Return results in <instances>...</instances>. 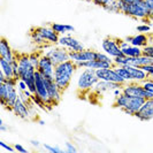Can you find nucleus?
I'll use <instances>...</instances> for the list:
<instances>
[{
  "mask_svg": "<svg viewBox=\"0 0 153 153\" xmlns=\"http://www.w3.org/2000/svg\"><path fill=\"white\" fill-rule=\"evenodd\" d=\"M76 63L73 60H67L65 62H61L59 65L55 66L54 69V81L56 85L59 86V89L62 92L66 91L69 88V85L71 83L73 76L77 70Z\"/></svg>",
  "mask_w": 153,
  "mask_h": 153,
  "instance_id": "nucleus-1",
  "label": "nucleus"
},
{
  "mask_svg": "<svg viewBox=\"0 0 153 153\" xmlns=\"http://www.w3.org/2000/svg\"><path fill=\"white\" fill-rule=\"evenodd\" d=\"M119 6H120V13L135 19L145 20L149 19L150 15V9L146 5L145 0H138L136 2H126L122 0H119Z\"/></svg>",
  "mask_w": 153,
  "mask_h": 153,
  "instance_id": "nucleus-2",
  "label": "nucleus"
},
{
  "mask_svg": "<svg viewBox=\"0 0 153 153\" xmlns=\"http://www.w3.org/2000/svg\"><path fill=\"white\" fill-rule=\"evenodd\" d=\"M99 78L96 75V69L84 68L77 76V89L79 91H89L92 90Z\"/></svg>",
  "mask_w": 153,
  "mask_h": 153,
  "instance_id": "nucleus-3",
  "label": "nucleus"
},
{
  "mask_svg": "<svg viewBox=\"0 0 153 153\" xmlns=\"http://www.w3.org/2000/svg\"><path fill=\"white\" fill-rule=\"evenodd\" d=\"M44 55L48 56L54 65H59L61 62H65L67 60H70L69 58V51L67 48L62 47V46L58 45H52V46H47V47H44V52H43Z\"/></svg>",
  "mask_w": 153,
  "mask_h": 153,
  "instance_id": "nucleus-4",
  "label": "nucleus"
},
{
  "mask_svg": "<svg viewBox=\"0 0 153 153\" xmlns=\"http://www.w3.org/2000/svg\"><path fill=\"white\" fill-rule=\"evenodd\" d=\"M122 92L128 97H143L145 99H153V93L144 89L142 83L138 82H127L122 86Z\"/></svg>",
  "mask_w": 153,
  "mask_h": 153,
  "instance_id": "nucleus-5",
  "label": "nucleus"
},
{
  "mask_svg": "<svg viewBox=\"0 0 153 153\" xmlns=\"http://www.w3.org/2000/svg\"><path fill=\"white\" fill-rule=\"evenodd\" d=\"M19 60V76L23 81H27L35 76L37 68L31 63L30 58L28 54H20L17 55Z\"/></svg>",
  "mask_w": 153,
  "mask_h": 153,
  "instance_id": "nucleus-6",
  "label": "nucleus"
},
{
  "mask_svg": "<svg viewBox=\"0 0 153 153\" xmlns=\"http://www.w3.org/2000/svg\"><path fill=\"white\" fill-rule=\"evenodd\" d=\"M101 47L104 50L105 53H107L109 56H112L114 59L115 56H120L123 55L122 50L120 48V46L117 44L116 38H112V37H106L101 40Z\"/></svg>",
  "mask_w": 153,
  "mask_h": 153,
  "instance_id": "nucleus-7",
  "label": "nucleus"
},
{
  "mask_svg": "<svg viewBox=\"0 0 153 153\" xmlns=\"http://www.w3.org/2000/svg\"><path fill=\"white\" fill-rule=\"evenodd\" d=\"M96 75L99 79L102 81H109V82H117V83H121L124 84L127 83L122 77L120 76L113 67H109V68H102V69H96Z\"/></svg>",
  "mask_w": 153,
  "mask_h": 153,
  "instance_id": "nucleus-8",
  "label": "nucleus"
},
{
  "mask_svg": "<svg viewBox=\"0 0 153 153\" xmlns=\"http://www.w3.org/2000/svg\"><path fill=\"white\" fill-rule=\"evenodd\" d=\"M54 69H55V65L52 62V60L43 54L39 59L37 70L46 78H54Z\"/></svg>",
  "mask_w": 153,
  "mask_h": 153,
  "instance_id": "nucleus-9",
  "label": "nucleus"
},
{
  "mask_svg": "<svg viewBox=\"0 0 153 153\" xmlns=\"http://www.w3.org/2000/svg\"><path fill=\"white\" fill-rule=\"evenodd\" d=\"M58 45L67 48L68 51H82V50H84V45L78 39L74 38L70 35H67V36L61 35L60 38H59Z\"/></svg>",
  "mask_w": 153,
  "mask_h": 153,
  "instance_id": "nucleus-10",
  "label": "nucleus"
},
{
  "mask_svg": "<svg viewBox=\"0 0 153 153\" xmlns=\"http://www.w3.org/2000/svg\"><path fill=\"white\" fill-rule=\"evenodd\" d=\"M145 100L146 99L143 98V97H129L128 104L122 108V111L126 114L135 116V114L142 108L143 104L145 102Z\"/></svg>",
  "mask_w": 153,
  "mask_h": 153,
  "instance_id": "nucleus-11",
  "label": "nucleus"
},
{
  "mask_svg": "<svg viewBox=\"0 0 153 153\" xmlns=\"http://www.w3.org/2000/svg\"><path fill=\"white\" fill-rule=\"evenodd\" d=\"M46 86H47V90H48L51 104L52 105H56L61 100L62 91L59 89V86L56 85L54 78H46Z\"/></svg>",
  "mask_w": 153,
  "mask_h": 153,
  "instance_id": "nucleus-12",
  "label": "nucleus"
},
{
  "mask_svg": "<svg viewBox=\"0 0 153 153\" xmlns=\"http://www.w3.org/2000/svg\"><path fill=\"white\" fill-rule=\"evenodd\" d=\"M96 53L97 51L85 50V48L82 51H69V58L74 62L90 61V60H96Z\"/></svg>",
  "mask_w": 153,
  "mask_h": 153,
  "instance_id": "nucleus-13",
  "label": "nucleus"
},
{
  "mask_svg": "<svg viewBox=\"0 0 153 153\" xmlns=\"http://www.w3.org/2000/svg\"><path fill=\"white\" fill-rule=\"evenodd\" d=\"M123 84L121 83H117V82H109V81H102L99 79L96 85L93 86V91L98 94H102V93H106V92L113 91L115 89H122Z\"/></svg>",
  "mask_w": 153,
  "mask_h": 153,
  "instance_id": "nucleus-14",
  "label": "nucleus"
},
{
  "mask_svg": "<svg viewBox=\"0 0 153 153\" xmlns=\"http://www.w3.org/2000/svg\"><path fill=\"white\" fill-rule=\"evenodd\" d=\"M135 116L140 121L153 120V99H146L142 108L135 114Z\"/></svg>",
  "mask_w": 153,
  "mask_h": 153,
  "instance_id": "nucleus-15",
  "label": "nucleus"
},
{
  "mask_svg": "<svg viewBox=\"0 0 153 153\" xmlns=\"http://www.w3.org/2000/svg\"><path fill=\"white\" fill-rule=\"evenodd\" d=\"M36 29H37V31H38L39 33L46 39V42H47L48 44H51V45H58L60 35H59L58 32H55L51 27H50V28H48V27H37Z\"/></svg>",
  "mask_w": 153,
  "mask_h": 153,
  "instance_id": "nucleus-16",
  "label": "nucleus"
},
{
  "mask_svg": "<svg viewBox=\"0 0 153 153\" xmlns=\"http://www.w3.org/2000/svg\"><path fill=\"white\" fill-rule=\"evenodd\" d=\"M0 56L2 59H6L9 62H12L16 58L13 48L10 47L9 43H8V40L6 38L0 39Z\"/></svg>",
  "mask_w": 153,
  "mask_h": 153,
  "instance_id": "nucleus-17",
  "label": "nucleus"
},
{
  "mask_svg": "<svg viewBox=\"0 0 153 153\" xmlns=\"http://www.w3.org/2000/svg\"><path fill=\"white\" fill-rule=\"evenodd\" d=\"M13 113L17 116H20L21 119H28L29 117V106L23 101L20 97L17 98L15 104L13 105Z\"/></svg>",
  "mask_w": 153,
  "mask_h": 153,
  "instance_id": "nucleus-18",
  "label": "nucleus"
},
{
  "mask_svg": "<svg viewBox=\"0 0 153 153\" xmlns=\"http://www.w3.org/2000/svg\"><path fill=\"white\" fill-rule=\"evenodd\" d=\"M128 70L130 71L132 81L138 82V83H143L145 79L149 78V75L144 69H142L140 67H135V66H126Z\"/></svg>",
  "mask_w": 153,
  "mask_h": 153,
  "instance_id": "nucleus-19",
  "label": "nucleus"
},
{
  "mask_svg": "<svg viewBox=\"0 0 153 153\" xmlns=\"http://www.w3.org/2000/svg\"><path fill=\"white\" fill-rule=\"evenodd\" d=\"M127 40L130 43L131 45L134 46H138V47H144V46L149 45L150 44V37L146 36L145 33H138V35H135V36H131V37H128Z\"/></svg>",
  "mask_w": 153,
  "mask_h": 153,
  "instance_id": "nucleus-20",
  "label": "nucleus"
},
{
  "mask_svg": "<svg viewBox=\"0 0 153 153\" xmlns=\"http://www.w3.org/2000/svg\"><path fill=\"white\" fill-rule=\"evenodd\" d=\"M0 69H1V73L7 78L14 76V68L12 66V62L7 61L6 59L0 58Z\"/></svg>",
  "mask_w": 153,
  "mask_h": 153,
  "instance_id": "nucleus-21",
  "label": "nucleus"
},
{
  "mask_svg": "<svg viewBox=\"0 0 153 153\" xmlns=\"http://www.w3.org/2000/svg\"><path fill=\"white\" fill-rule=\"evenodd\" d=\"M51 28L53 29L55 32H58L59 35H65L68 32H73L75 31V28L70 24H60V23H52Z\"/></svg>",
  "mask_w": 153,
  "mask_h": 153,
  "instance_id": "nucleus-22",
  "label": "nucleus"
},
{
  "mask_svg": "<svg viewBox=\"0 0 153 153\" xmlns=\"http://www.w3.org/2000/svg\"><path fill=\"white\" fill-rule=\"evenodd\" d=\"M122 52L126 56L136 58V56H140V55L143 54V48H142V47H138V46L130 45V46H128L127 48H123Z\"/></svg>",
  "mask_w": 153,
  "mask_h": 153,
  "instance_id": "nucleus-23",
  "label": "nucleus"
},
{
  "mask_svg": "<svg viewBox=\"0 0 153 153\" xmlns=\"http://www.w3.org/2000/svg\"><path fill=\"white\" fill-rule=\"evenodd\" d=\"M113 68L115 69V71L122 77L126 82H132V77H131L130 71L128 70L127 67H124V66H113Z\"/></svg>",
  "mask_w": 153,
  "mask_h": 153,
  "instance_id": "nucleus-24",
  "label": "nucleus"
},
{
  "mask_svg": "<svg viewBox=\"0 0 153 153\" xmlns=\"http://www.w3.org/2000/svg\"><path fill=\"white\" fill-rule=\"evenodd\" d=\"M31 39H32V42L36 44V45H39V46H45L46 45V39L39 33L37 29L36 28H33L32 30H31Z\"/></svg>",
  "mask_w": 153,
  "mask_h": 153,
  "instance_id": "nucleus-25",
  "label": "nucleus"
},
{
  "mask_svg": "<svg viewBox=\"0 0 153 153\" xmlns=\"http://www.w3.org/2000/svg\"><path fill=\"white\" fill-rule=\"evenodd\" d=\"M128 100H129V97L124 93H121L119 97H115V101H114V107L121 108L122 109L127 104H128Z\"/></svg>",
  "mask_w": 153,
  "mask_h": 153,
  "instance_id": "nucleus-26",
  "label": "nucleus"
},
{
  "mask_svg": "<svg viewBox=\"0 0 153 153\" xmlns=\"http://www.w3.org/2000/svg\"><path fill=\"white\" fill-rule=\"evenodd\" d=\"M96 60L97 61H102V62H107L109 65L114 66V60L112 56H109L107 53L105 52H97L96 53Z\"/></svg>",
  "mask_w": 153,
  "mask_h": 153,
  "instance_id": "nucleus-27",
  "label": "nucleus"
},
{
  "mask_svg": "<svg viewBox=\"0 0 153 153\" xmlns=\"http://www.w3.org/2000/svg\"><path fill=\"white\" fill-rule=\"evenodd\" d=\"M105 9L107 12H112V13H120V6H119V0H112L109 1L107 5L105 6Z\"/></svg>",
  "mask_w": 153,
  "mask_h": 153,
  "instance_id": "nucleus-28",
  "label": "nucleus"
},
{
  "mask_svg": "<svg viewBox=\"0 0 153 153\" xmlns=\"http://www.w3.org/2000/svg\"><path fill=\"white\" fill-rule=\"evenodd\" d=\"M114 66H128V56H126L124 54L120 56H115L114 59Z\"/></svg>",
  "mask_w": 153,
  "mask_h": 153,
  "instance_id": "nucleus-29",
  "label": "nucleus"
},
{
  "mask_svg": "<svg viewBox=\"0 0 153 153\" xmlns=\"http://www.w3.org/2000/svg\"><path fill=\"white\" fill-rule=\"evenodd\" d=\"M40 54L39 53H31V54H29V58H30V61H31V63L37 68L38 67V63H39V59H40Z\"/></svg>",
  "mask_w": 153,
  "mask_h": 153,
  "instance_id": "nucleus-30",
  "label": "nucleus"
},
{
  "mask_svg": "<svg viewBox=\"0 0 153 153\" xmlns=\"http://www.w3.org/2000/svg\"><path fill=\"white\" fill-rule=\"evenodd\" d=\"M32 102H33L35 105L39 106L42 109H45V106H47V105H46V102H44V101L40 99L37 94H33V97H32Z\"/></svg>",
  "mask_w": 153,
  "mask_h": 153,
  "instance_id": "nucleus-31",
  "label": "nucleus"
},
{
  "mask_svg": "<svg viewBox=\"0 0 153 153\" xmlns=\"http://www.w3.org/2000/svg\"><path fill=\"white\" fill-rule=\"evenodd\" d=\"M142 84H143V86H144L145 90H147V91H150L153 93V78H150V77H149V78L145 79Z\"/></svg>",
  "mask_w": 153,
  "mask_h": 153,
  "instance_id": "nucleus-32",
  "label": "nucleus"
},
{
  "mask_svg": "<svg viewBox=\"0 0 153 153\" xmlns=\"http://www.w3.org/2000/svg\"><path fill=\"white\" fill-rule=\"evenodd\" d=\"M143 54L150 56V58H153V44L152 43L143 47Z\"/></svg>",
  "mask_w": 153,
  "mask_h": 153,
  "instance_id": "nucleus-33",
  "label": "nucleus"
},
{
  "mask_svg": "<svg viewBox=\"0 0 153 153\" xmlns=\"http://www.w3.org/2000/svg\"><path fill=\"white\" fill-rule=\"evenodd\" d=\"M43 147L45 149L46 151H48V152L51 153H62L61 149H59V147H56V146H51V145H47V144H43Z\"/></svg>",
  "mask_w": 153,
  "mask_h": 153,
  "instance_id": "nucleus-34",
  "label": "nucleus"
},
{
  "mask_svg": "<svg viewBox=\"0 0 153 153\" xmlns=\"http://www.w3.org/2000/svg\"><path fill=\"white\" fill-rule=\"evenodd\" d=\"M16 88H17V90L20 92H23L25 91V90H28V85L25 83V81H23V79H19L17 81V84H16Z\"/></svg>",
  "mask_w": 153,
  "mask_h": 153,
  "instance_id": "nucleus-35",
  "label": "nucleus"
},
{
  "mask_svg": "<svg viewBox=\"0 0 153 153\" xmlns=\"http://www.w3.org/2000/svg\"><path fill=\"white\" fill-rule=\"evenodd\" d=\"M138 32H142V33H149L151 31V25L150 24H140L137 27Z\"/></svg>",
  "mask_w": 153,
  "mask_h": 153,
  "instance_id": "nucleus-36",
  "label": "nucleus"
},
{
  "mask_svg": "<svg viewBox=\"0 0 153 153\" xmlns=\"http://www.w3.org/2000/svg\"><path fill=\"white\" fill-rule=\"evenodd\" d=\"M116 40H117V44H119V46H120V48H121V50H123V48H127L128 46L131 45V44L128 42V40H127V39L124 40V39H117V38H116Z\"/></svg>",
  "mask_w": 153,
  "mask_h": 153,
  "instance_id": "nucleus-37",
  "label": "nucleus"
},
{
  "mask_svg": "<svg viewBox=\"0 0 153 153\" xmlns=\"http://www.w3.org/2000/svg\"><path fill=\"white\" fill-rule=\"evenodd\" d=\"M142 69H144L146 73H147V75L150 78H153V65H147V66H143V67H140Z\"/></svg>",
  "mask_w": 153,
  "mask_h": 153,
  "instance_id": "nucleus-38",
  "label": "nucleus"
},
{
  "mask_svg": "<svg viewBox=\"0 0 153 153\" xmlns=\"http://www.w3.org/2000/svg\"><path fill=\"white\" fill-rule=\"evenodd\" d=\"M17 78L16 77H9V78H6V81L4 82L5 84H7V85H14V86H16V84H17Z\"/></svg>",
  "mask_w": 153,
  "mask_h": 153,
  "instance_id": "nucleus-39",
  "label": "nucleus"
},
{
  "mask_svg": "<svg viewBox=\"0 0 153 153\" xmlns=\"http://www.w3.org/2000/svg\"><path fill=\"white\" fill-rule=\"evenodd\" d=\"M76 147L73 145L71 143H69V142H67L66 143V152L68 153H76Z\"/></svg>",
  "mask_w": 153,
  "mask_h": 153,
  "instance_id": "nucleus-40",
  "label": "nucleus"
},
{
  "mask_svg": "<svg viewBox=\"0 0 153 153\" xmlns=\"http://www.w3.org/2000/svg\"><path fill=\"white\" fill-rule=\"evenodd\" d=\"M96 5H98V6H101V7H105L106 5H107L109 1H112V0H92Z\"/></svg>",
  "mask_w": 153,
  "mask_h": 153,
  "instance_id": "nucleus-41",
  "label": "nucleus"
},
{
  "mask_svg": "<svg viewBox=\"0 0 153 153\" xmlns=\"http://www.w3.org/2000/svg\"><path fill=\"white\" fill-rule=\"evenodd\" d=\"M0 146H1V147H4V149H6V150H7V151H9V152H14V151H15V149H14V147L7 145V144H6L4 140H0Z\"/></svg>",
  "mask_w": 153,
  "mask_h": 153,
  "instance_id": "nucleus-42",
  "label": "nucleus"
},
{
  "mask_svg": "<svg viewBox=\"0 0 153 153\" xmlns=\"http://www.w3.org/2000/svg\"><path fill=\"white\" fill-rule=\"evenodd\" d=\"M14 149H15L16 151H19V152H21V153H27L28 151L23 147L22 145H20V144H14Z\"/></svg>",
  "mask_w": 153,
  "mask_h": 153,
  "instance_id": "nucleus-43",
  "label": "nucleus"
},
{
  "mask_svg": "<svg viewBox=\"0 0 153 153\" xmlns=\"http://www.w3.org/2000/svg\"><path fill=\"white\" fill-rule=\"evenodd\" d=\"M7 129L8 128L6 127V124L2 122V120H0V131L4 132V131H7Z\"/></svg>",
  "mask_w": 153,
  "mask_h": 153,
  "instance_id": "nucleus-44",
  "label": "nucleus"
},
{
  "mask_svg": "<svg viewBox=\"0 0 153 153\" xmlns=\"http://www.w3.org/2000/svg\"><path fill=\"white\" fill-rule=\"evenodd\" d=\"M121 93H122V89H115V90H113V94H114V97H119Z\"/></svg>",
  "mask_w": 153,
  "mask_h": 153,
  "instance_id": "nucleus-45",
  "label": "nucleus"
},
{
  "mask_svg": "<svg viewBox=\"0 0 153 153\" xmlns=\"http://www.w3.org/2000/svg\"><path fill=\"white\" fill-rule=\"evenodd\" d=\"M30 143H31V145H32V146H36V147H38V146L40 145V143H39L38 140H36V139H31Z\"/></svg>",
  "mask_w": 153,
  "mask_h": 153,
  "instance_id": "nucleus-46",
  "label": "nucleus"
},
{
  "mask_svg": "<svg viewBox=\"0 0 153 153\" xmlns=\"http://www.w3.org/2000/svg\"><path fill=\"white\" fill-rule=\"evenodd\" d=\"M6 78H7V77L5 76V75H4V74L0 71V83H4V82L6 81Z\"/></svg>",
  "mask_w": 153,
  "mask_h": 153,
  "instance_id": "nucleus-47",
  "label": "nucleus"
},
{
  "mask_svg": "<svg viewBox=\"0 0 153 153\" xmlns=\"http://www.w3.org/2000/svg\"><path fill=\"white\" fill-rule=\"evenodd\" d=\"M150 22H153V12H150V15H149V19H147Z\"/></svg>",
  "mask_w": 153,
  "mask_h": 153,
  "instance_id": "nucleus-48",
  "label": "nucleus"
},
{
  "mask_svg": "<svg viewBox=\"0 0 153 153\" xmlns=\"http://www.w3.org/2000/svg\"><path fill=\"white\" fill-rule=\"evenodd\" d=\"M122 1H126V2H136L138 0H122Z\"/></svg>",
  "mask_w": 153,
  "mask_h": 153,
  "instance_id": "nucleus-49",
  "label": "nucleus"
},
{
  "mask_svg": "<svg viewBox=\"0 0 153 153\" xmlns=\"http://www.w3.org/2000/svg\"><path fill=\"white\" fill-rule=\"evenodd\" d=\"M149 37H150V43H152L153 44V33L151 35V36H149Z\"/></svg>",
  "mask_w": 153,
  "mask_h": 153,
  "instance_id": "nucleus-50",
  "label": "nucleus"
},
{
  "mask_svg": "<svg viewBox=\"0 0 153 153\" xmlns=\"http://www.w3.org/2000/svg\"><path fill=\"white\" fill-rule=\"evenodd\" d=\"M39 124H40V126H44V124H45V121H43V120H40V121H39Z\"/></svg>",
  "mask_w": 153,
  "mask_h": 153,
  "instance_id": "nucleus-51",
  "label": "nucleus"
}]
</instances>
